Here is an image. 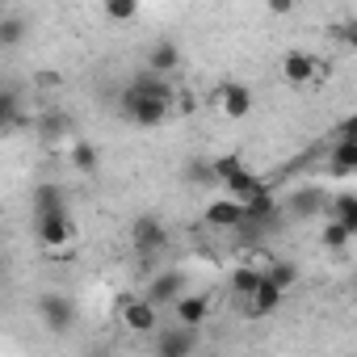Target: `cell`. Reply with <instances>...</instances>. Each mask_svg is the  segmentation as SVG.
<instances>
[{"label":"cell","mask_w":357,"mask_h":357,"mask_svg":"<svg viewBox=\"0 0 357 357\" xmlns=\"http://www.w3.org/2000/svg\"><path fill=\"white\" fill-rule=\"evenodd\" d=\"M215 181H223V185L231 190L236 202H252L257 194H265V181H261L257 172H248V164H244L240 155H223V160H215Z\"/></svg>","instance_id":"7a4b0ae2"},{"label":"cell","mask_w":357,"mask_h":357,"mask_svg":"<svg viewBox=\"0 0 357 357\" xmlns=\"http://www.w3.org/2000/svg\"><path fill=\"white\" fill-rule=\"evenodd\" d=\"M22 34H26V22H22L13 9H5V13H0V43H5V47H17Z\"/></svg>","instance_id":"d6986e66"},{"label":"cell","mask_w":357,"mask_h":357,"mask_svg":"<svg viewBox=\"0 0 357 357\" xmlns=\"http://www.w3.org/2000/svg\"><path fill=\"white\" fill-rule=\"evenodd\" d=\"M332 38L357 51V17H344V22H332Z\"/></svg>","instance_id":"603a6c76"},{"label":"cell","mask_w":357,"mask_h":357,"mask_svg":"<svg viewBox=\"0 0 357 357\" xmlns=\"http://www.w3.org/2000/svg\"><path fill=\"white\" fill-rule=\"evenodd\" d=\"M72 168L80 172H97V151L89 143H72Z\"/></svg>","instance_id":"7402d4cb"},{"label":"cell","mask_w":357,"mask_h":357,"mask_svg":"<svg viewBox=\"0 0 357 357\" xmlns=\"http://www.w3.org/2000/svg\"><path fill=\"white\" fill-rule=\"evenodd\" d=\"M215 105H219L227 118H244V114L252 109V89H248V84H240V80H227V84H219Z\"/></svg>","instance_id":"ba28073f"},{"label":"cell","mask_w":357,"mask_h":357,"mask_svg":"<svg viewBox=\"0 0 357 357\" xmlns=\"http://www.w3.org/2000/svg\"><path fill=\"white\" fill-rule=\"evenodd\" d=\"M147 298H151V303H172V307H176V303L185 298V273H181V269H164V273L151 282Z\"/></svg>","instance_id":"30bf717a"},{"label":"cell","mask_w":357,"mask_h":357,"mask_svg":"<svg viewBox=\"0 0 357 357\" xmlns=\"http://www.w3.org/2000/svg\"><path fill=\"white\" fill-rule=\"evenodd\" d=\"M59 211H68V206H63V190H59V185H38V190H34V219L59 215Z\"/></svg>","instance_id":"9a60e30c"},{"label":"cell","mask_w":357,"mask_h":357,"mask_svg":"<svg viewBox=\"0 0 357 357\" xmlns=\"http://www.w3.org/2000/svg\"><path fill=\"white\" fill-rule=\"evenodd\" d=\"M282 294H286V290H282V286H273V282L265 278V282L257 286V294L248 298V311H252V315H269V311H278V307H282Z\"/></svg>","instance_id":"5bb4252c"},{"label":"cell","mask_w":357,"mask_h":357,"mask_svg":"<svg viewBox=\"0 0 357 357\" xmlns=\"http://www.w3.org/2000/svg\"><path fill=\"white\" fill-rule=\"evenodd\" d=\"M176 101V89L164 80V76H151V72H139L126 89H122V114L135 122V126H160L168 118Z\"/></svg>","instance_id":"6da1fadb"},{"label":"cell","mask_w":357,"mask_h":357,"mask_svg":"<svg viewBox=\"0 0 357 357\" xmlns=\"http://www.w3.org/2000/svg\"><path fill=\"white\" fill-rule=\"evenodd\" d=\"M176 68H181V47H176L172 38H155V43H151V51H147V72L168 80Z\"/></svg>","instance_id":"9c48e42d"},{"label":"cell","mask_w":357,"mask_h":357,"mask_svg":"<svg viewBox=\"0 0 357 357\" xmlns=\"http://www.w3.org/2000/svg\"><path fill=\"white\" fill-rule=\"evenodd\" d=\"M261 282H265V273H261V269H252V265H240V269H231V290H236L244 303L257 294V286H261Z\"/></svg>","instance_id":"2e32d148"},{"label":"cell","mask_w":357,"mask_h":357,"mask_svg":"<svg viewBox=\"0 0 357 357\" xmlns=\"http://www.w3.org/2000/svg\"><path fill=\"white\" fill-rule=\"evenodd\" d=\"M269 9H273V13H278V17H286V13H290V9H294V5H290V0H273V5H269Z\"/></svg>","instance_id":"83f0119b"},{"label":"cell","mask_w":357,"mask_h":357,"mask_svg":"<svg viewBox=\"0 0 357 357\" xmlns=\"http://www.w3.org/2000/svg\"><path fill=\"white\" fill-rule=\"evenodd\" d=\"M244 206H248V219H257V223H261V219H269V215H273V194L265 190V194H257V198H252V202H244Z\"/></svg>","instance_id":"d4e9b609"},{"label":"cell","mask_w":357,"mask_h":357,"mask_svg":"<svg viewBox=\"0 0 357 357\" xmlns=\"http://www.w3.org/2000/svg\"><path fill=\"white\" fill-rule=\"evenodd\" d=\"M332 219L349 227V236H357V194H336L332 202Z\"/></svg>","instance_id":"ac0fdd59"},{"label":"cell","mask_w":357,"mask_h":357,"mask_svg":"<svg viewBox=\"0 0 357 357\" xmlns=\"http://www.w3.org/2000/svg\"><path fill=\"white\" fill-rule=\"evenodd\" d=\"M155 349H160V357H194L198 336H194L190 328H172V332H164V336L155 340Z\"/></svg>","instance_id":"4fadbf2b"},{"label":"cell","mask_w":357,"mask_h":357,"mask_svg":"<svg viewBox=\"0 0 357 357\" xmlns=\"http://www.w3.org/2000/svg\"><path fill=\"white\" fill-rule=\"evenodd\" d=\"M38 135H43V139H59V135H68V118H59V114L38 118Z\"/></svg>","instance_id":"cb8c5ba5"},{"label":"cell","mask_w":357,"mask_h":357,"mask_svg":"<svg viewBox=\"0 0 357 357\" xmlns=\"http://www.w3.org/2000/svg\"><path fill=\"white\" fill-rule=\"evenodd\" d=\"M202 223H206V227H219V231H236V227H244V223H248V206H244V202H236V198H219V202H211V206H206Z\"/></svg>","instance_id":"277c9868"},{"label":"cell","mask_w":357,"mask_h":357,"mask_svg":"<svg viewBox=\"0 0 357 357\" xmlns=\"http://www.w3.org/2000/svg\"><path fill=\"white\" fill-rule=\"evenodd\" d=\"M328 168H332L336 176H349V172H357V143H332Z\"/></svg>","instance_id":"e0dca14e"},{"label":"cell","mask_w":357,"mask_h":357,"mask_svg":"<svg viewBox=\"0 0 357 357\" xmlns=\"http://www.w3.org/2000/svg\"><path fill=\"white\" fill-rule=\"evenodd\" d=\"M265 278H269V282H273V286H282V290H286V286H294V282H298V269H294V265H290V261H273V265H269V273H265Z\"/></svg>","instance_id":"44dd1931"},{"label":"cell","mask_w":357,"mask_h":357,"mask_svg":"<svg viewBox=\"0 0 357 357\" xmlns=\"http://www.w3.org/2000/svg\"><path fill=\"white\" fill-rule=\"evenodd\" d=\"M34 236H38L43 248H63V244H72V236H76L72 215L59 211V215H43V219H34Z\"/></svg>","instance_id":"3957f363"},{"label":"cell","mask_w":357,"mask_h":357,"mask_svg":"<svg viewBox=\"0 0 357 357\" xmlns=\"http://www.w3.org/2000/svg\"><path fill=\"white\" fill-rule=\"evenodd\" d=\"M130 244H135V252L151 257V252H160V248L168 244V231H164V223H160L155 215H143V219L130 223Z\"/></svg>","instance_id":"5b68a950"},{"label":"cell","mask_w":357,"mask_h":357,"mask_svg":"<svg viewBox=\"0 0 357 357\" xmlns=\"http://www.w3.org/2000/svg\"><path fill=\"white\" fill-rule=\"evenodd\" d=\"M344 240H349V227H344V223H336V219H332V223H328V227H324V244H328V248H340V244H344Z\"/></svg>","instance_id":"4316f807"},{"label":"cell","mask_w":357,"mask_h":357,"mask_svg":"<svg viewBox=\"0 0 357 357\" xmlns=\"http://www.w3.org/2000/svg\"><path fill=\"white\" fill-rule=\"evenodd\" d=\"M176 319H181V328L198 332V328L211 319V298H206V294H185L181 303H176Z\"/></svg>","instance_id":"7c38bea8"},{"label":"cell","mask_w":357,"mask_h":357,"mask_svg":"<svg viewBox=\"0 0 357 357\" xmlns=\"http://www.w3.org/2000/svg\"><path fill=\"white\" fill-rule=\"evenodd\" d=\"M122 324L135 332V336H147L155 332L160 315H155V303L151 298H122Z\"/></svg>","instance_id":"8992f818"},{"label":"cell","mask_w":357,"mask_h":357,"mask_svg":"<svg viewBox=\"0 0 357 357\" xmlns=\"http://www.w3.org/2000/svg\"><path fill=\"white\" fill-rule=\"evenodd\" d=\"M101 13H105L109 22H135V17H139V5H135V0H105Z\"/></svg>","instance_id":"ffe728a7"},{"label":"cell","mask_w":357,"mask_h":357,"mask_svg":"<svg viewBox=\"0 0 357 357\" xmlns=\"http://www.w3.org/2000/svg\"><path fill=\"white\" fill-rule=\"evenodd\" d=\"M38 315H43V324H47L51 332H68V328L76 324V307H72L63 294H43V298H38Z\"/></svg>","instance_id":"52a82bcc"},{"label":"cell","mask_w":357,"mask_h":357,"mask_svg":"<svg viewBox=\"0 0 357 357\" xmlns=\"http://www.w3.org/2000/svg\"><path fill=\"white\" fill-rule=\"evenodd\" d=\"M315 72H319V63H315L307 51H286V59H282V76H286V84L303 89V84L315 80Z\"/></svg>","instance_id":"8fae6325"},{"label":"cell","mask_w":357,"mask_h":357,"mask_svg":"<svg viewBox=\"0 0 357 357\" xmlns=\"http://www.w3.org/2000/svg\"><path fill=\"white\" fill-rule=\"evenodd\" d=\"M332 139H336V143H357V109H353L336 130H332Z\"/></svg>","instance_id":"484cf974"}]
</instances>
